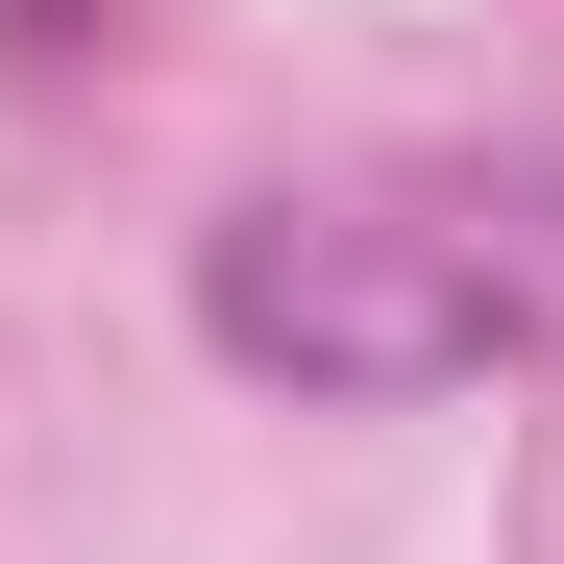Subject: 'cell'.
Listing matches in <instances>:
<instances>
[{"mask_svg":"<svg viewBox=\"0 0 564 564\" xmlns=\"http://www.w3.org/2000/svg\"><path fill=\"white\" fill-rule=\"evenodd\" d=\"M197 344L295 417H417L491 393V368H564V221L466 197V172H368V197H246L197 221Z\"/></svg>","mask_w":564,"mask_h":564,"instance_id":"1","label":"cell"},{"mask_svg":"<svg viewBox=\"0 0 564 564\" xmlns=\"http://www.w3.org/2000/svg\"><path fill=\"white\" fill-rule=\"evenodd\" d=\"M172 0H0V99H74V74H123Z\"/></svg>","mask_w":564,"mask_h":564,"instance_id":"2","label":"cell"}]
</instances>
